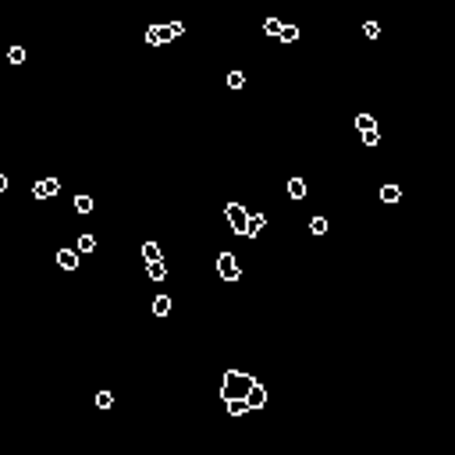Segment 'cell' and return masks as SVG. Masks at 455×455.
I'll return each mask as SVG.
<instances>
[{
	"label": "cell",
	"instance_id": "cell-25",
	"mask_svg": "<svg viewBox=\"0 0 455 455\" xmlns=\"http://www.w3.org/2000/svg\"><path fill=\"white\" fill-rule=\"evenodd\" d=\"M363 143H367V146H377V143H380V132H377V128L363 132Z\"/></svg>",
	"mask_w": 455,
	"mask_h": 455
},
{
	"label": "cell",
	"instance_id": "cell-4",
	"mask_svg": "<svg viewBox=\"0 0 455 455\" xmlns=\"http://www.w3.org/2000/svg\"><path fill=\"white\" fill-rule=\"evenodd\" d=\"M217 274L224 278L228 285H235V281L242 278V270H238V263H235V256H231V253H221V256H217Z\"/></svg>",
	"mask_w": 455,
	"mask_h": 455
},
{
	"label": "cell",
	"instance_id": "cell-21",
	"mask_svg": "<svg viewBox=\"0 0 455 455\" xmlns=\"http://www.w3.org/2000/svg\"><path fill=\"white\" fill-rule=\"evenodd\" d=\"M242 85H245V75L242 72H231L228 75V89H242Z\"/></svg>",
	"mask_w": 455,
	"mask_h": 455
},
{
	"label": "cell",
	"instance_id": "cell-16",
	"mask_svg": "<svg viewBox=\"0 0 455 455\" xmlns=\"http://www.w3.org/2000/svg\"><path fill=\"white\" fill-rule=\"evenodd\" d=\"M356 128H359V132H370V128H377L374 114H359V118H356Z\"/></svg>",
	"mask_w": 455,
	"mask_h": 455
},
{
	"label": "cell",
	"instance_id": "cell-8",
	"mask_svg": "<svg viewBox=\"0 0 455 455\" xmlns=\"http://www.w3.org/2000/svg\"><path fill=\"white\" fill-rule=\"evenodd\" d=\"M263 224H267V217H263V214H249V224H245V235H260V231H263Z\"/></svg>",
	"mask_w": 455,
	"mask_h": 455
},
{
	"label": "cell",
	"instance_id": "cell-9",
	"mask_svg": "<svg viewBox=\"0 0 455 455\" xmlns=\"http://www.w3.org/2000/svg\"><path fill=\"white\" fill-rule=\"evenodd\" d=\"M288 196H292V199H303L306 196V181L303 178H288Z\"/></svg>",
	"mask_w": 455,
	"mask_h": 455
},
{
	"label": "cell",
	"instance_id": "cell-23",
	"mask_svg": "<svg viewBox=\"0 0 455 455\" xmlns=\"http://www.w3.org/2000/svg\"><path fill=\"white\" fill-rule=\"evenodd\" d=\"M309 228H313V235H327V221H324V217H313Z\"/></svg>",
	"mask_w": 455,
	"mask_h": 455
},
{
	"label": "cell",
	"instance_id": "cell-22",
	"mask_svg": "<svg viewBox=\"0 0 455 455\" xmlns=\"http://www.w3.org/2000/svg\"><path fill=\"white\" fill-rule=\"evenodd\" d=\"M96 405H100V409H110V405H114V395H110V391H100V395H96Z\"/></svg>",
	"mask_w": 455,
	"mask_h": 455
},
{
	"label": "cell",
	"instance_id": "cell-17",
	"mask_svg": "<svg viewBox=\"0 0 455 455\" xmlns=\"http://www.w3.org/2000/svg\"><path fill=\"white\" fill-rule=\"evenodd\" d=\"M263 32L278 39V36H281V21H278V18H267V21H263Z\"/></svg>",
	"mask_w": 455,
	"mask_h": 455
},
{
	"label": "cell",
	"instance_id": "cell-18",
	"mask_svg": "<svg viewBox=\"0 0 455 455\" xmlns=\"http://www.w3.org/2000/svg\"><path fill=\"white\" fill-rule=\"evenodd\" d=\"M278 39H285V43H295V39H299V29H295V25H281V36H278Z\"/></svg>",
	"mask_w": 455,
	"mask_h": 455
},
{
	"label": "cell",
	"instance_id": "cell-1",
	"mask_svg": "<svg viewBox=\"0 0 455 455\" xmlns=\"http://www.w3.org/2000/svg\"><path fill=\"white\" fill-rule=\"evenodd\" d=\"M256 380L249 377V374H242V370H228L224 374V384H221V398H245L249 395V388H253Z\"/></svg>",
	"mask_w": 455,
	"mask_h": 455
},
{
	"label": "cell",
	"instance_id": "cell-10",
	"mask_svg": "<svg viewBox=\"0 0 455 455\" xmlns=\"http://www.w3.org/2000/svg\"><path fill=\"white\" fill-rule=\"evenodd\" d=\"M380 199H384V203H398V199H402V189H398V185H384V189H380Z\"/></svg>",
	"mask_w": 455,
	"mask_h": 455
},
{
	"label": "cell",
	"instance_id": "cell-15",
	"mask_svg": "<svg viewBox=\"0 0 455 455\" xmlns=\"http://www.w3.org/2000/svg\"><path fill=\"white\" fill-rule=\"evenodd\" d=\"M146 274H150V281H164V278H167V267L156 260V263H150V270H146Z\"/></svg>",
	"mask_w": 455,
	"mask_h": 455
},
{
	"label": "cell",
	"instance_id": "cell-19",
	"mask_svg": "<svg viewBox=\"0 0 455 455\" xmlns=\"http://www.w3.org/2000/svg\"><path fill=\"white\" fill-rule=\"evenodd\" d=\"M7 61L11 64H25V47H11L7 50Z\"/></svg>",
	"mask_w": 455,
	"mask_h": 455
},
{
	"label": "cell",
	"instance_id": "cell-14",
	"mask_svg": "<svg viewBox=\"0 0 455 455\" xmlns=\"http://www.w3.org/2000/svg\"><path fill=\"white\" fill-rule=\"evenodd\" d=\"M143 260H146V263H156V260H160V245H156V242H146V245H143Z\"/></svg>",
	"mask_w": 455,
	"mask_h": 455
},
{
	"label": "cell",
	"instance_id": "cell-7",
	"mask_svg": "<svg viewBox=\"0 0 455 455\" xmlns=\"http://www.w3.org/2000/svg\"><path fill=\"white\" fill-rule=\"evenodd\" d=\"M57 263H61L64 270H75L78 267V253L75 249H61V253H57Z\"/></svg>",
	"mask_w": 455,
	"mask_h": 455
},
{
	"label": "cell",
	"instance_id": "cell-13",
	"mask_svg": "<svg viewBox=\"0 0 455 455\" xmlns=\"http://www.w3.org/2000/svg\"><path fill=\"white\" fill-rule=\"evenodd\" d=\"M153 313H156V316H167V313H171V299H167V295H156V299H153Z\"/></svg>",
	"mask_w": 455,
	"mask_h": 455
},
{
	"label": "cell",
	"instance_id": "cell-26",
	"mask_svg": "<svg viewBox=\"0 0 455 455\" xmlns=\"http://www.w3.org/2000/svg\"><path fill=\"white\" fill-rule=\"evenodd\" d=\"M0 192H7V174H0Z\"/></svg>",
	"mask_w": 455,
	"mask_h": 455
},
{
	"label": "cell",
	"instance_id": "cell-2",
	"mask_svg": "<svg viewBox=\"0 0 455 455\" xmlns=\"http://www.w3.org/2000/svg\"><path fill=\"white\" fill-rule=\"evenodd\" d=\"M185 32V25L181 21H171V25H150L146 32H143V39L150 43V47H160V43H171V39H178Z\"/></svg>",
	"mask_w": 455,
	"mask_h": 455
},
{
	"label": "cell",
	"instance_id": "cell-11",
	"mask_svg": "<svg viewBox=\"0 0 455 455\" xmlns=\"http://www.w3.org/2000/svg\"><path fill=\"white\" fill-rule=\"evenodd\" d=\"M228 413L231 416H242V413H249V402L245 398H228Z\"/></svg>",
	"mask_w": 455,
	"mask_h": 455
},
{
	"label": "cell",
	"instance_id": "cell-12",
	"mask_svg": "<svg viewBox=\"0 0 455 455\" xmlns=\"http://www.w3.org/2000/svg\"><path fill=\"white\" fill-rule=\"evenodd\" d=\"M93 249H96V238H93V235H82L78 245H75V253L78 256H85V253H93Z\"/></svg>",
	"mask_w": 455,
	"mask_h": 455
},
{
	"label": "cell",
	"instance_id": "cell-24",
	"mask_svg": "<svg viewBox=\"0 0 455 455\" xmlns=\"http://www.w3.org/2000/svg\"><path fill=\"white\" fill-rule=\"evenodd\" d=\"M363 32H367V39H377V36H380V25H377V21H367V25H363Z\"/></svg>",
	"mask_w": 455,
	"mask_h": 455
},
{
	"label": "cell",
	"instance_id": "cell-6",
	"mask_svg": "<svg viewBox=\"0 0 455 455\" xmlns=\"http://www.w3.org/2000/svg\"><path fill=\"white\" fill-rule=\"evenodd\" d=\"M245 402H249V409H263L267 405V388L263 384H253L249 395H245Z\"/></svg>",
	"mask_w": 455,
	"mask_h": 455
},
{
	"label": "cell",
	"instance_id": "cell-20",
	"mask_svg": "<svg viewBox=\"0 0 455 455\" xmlns=\"http://www.w3.org/2000/svg\"><path fill=\"white\" fill-rule=\"evenodd\" d=\"M75 210L78 214H89V210H93V199H89V196H75Z\"/></svg>",
	"mask_w": 455,
	"mask_h": 455
},
{
	"label": "cell",
	"instance_id": "cell-5",
	"mask_svg": "<svg viewBox=\"0 0 455 455\" xmlns=\"http://www.w3.org/2000/svg\"><path fill=\"white\" fill-rule=\"evenodd\" d=\"M57 189H61V181H57V178H43V181H36L32 196H36V199H50V196H57Z\"/></svg>",
	"mask_w": 455,
	"mask_h": 455
},
{
	"label": "cell",
	"instance_id": "cell-3",
	"mask_svg": "<svg viewBox=\"0 0 455 455\" xmlns=\"http://www.w3.org/2000/svg\"><path fill=\"white\" fill-rule=\"evenodd\" d=\"M224 217H228V224H231V231H235V235H245L249 210H245L242 203H228V207H224Z\"/></svg>",
	"mask_w": 455,
	"mask_h": 455
}]
</instances>
